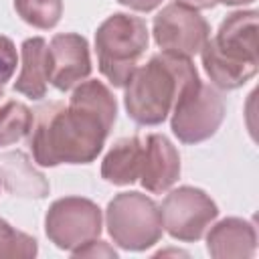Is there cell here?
<instances>
[{
    "label": "cell",
    "instance_id": "obj_1",
    "mask_svg": "<svg viewBox=\"0 0 259 259\" xmlns=\"http://www.w3.org/2000/svg\"><path fill=\"white\" fill-rule=\"evenodd\" d=\"M117 117V101L111 89L85 79L75 85L69 103H47L34 111L30 152L38 166L91 164L103 150Z\"/></svg>",
    "mask_w": 259,
    "mask_h": 259
},
{
    "label": "cell",
    "instance_id": "obj_2",
    "mask_svg": "<svg viewBox=\"0 0 259 259\" xmlns=\"http://www.w3.org/2000/svg\"><path fill=\"white\" fill-rule=\"evenodd\" d=\"M198 79V71L190 59L170 53L152 55L146 65L136 67L123 87L127 117L138 125L164 123L180 93Z\"/></svg>",
    "mask_w": 259,
    "mask_h": 259
},
{
    "label": "cell",
    "instance_id": "obj_3",
    "mask_svg": "<svg viewBox=\"0 0 259 259\" xmlns=\"http://www.w3.org/2000/svg\"><path fill=\"white\" fill-rule=\"evenodd\" d=\"M257 10H235L200 49L202 67L219 89H239L259 69Z\"/></svg>",
    "mask_w": 259,
    "mask_h": 259
},
{
    "label": "cell",
    "instance_id": "obj_4",
    "mask_svg": "<svg viewBox=\"0 0 259 259\" xmlns=\"http://www.w3.org/2000/svg\"><path fill=\"white\" fill-rule=\"evenodd\" d=\"M148 42L150 32L144 18L125 12L107 16L95 30V53L101 75L113 87L123 89Z\"/></svg>",
    "mask_w": 259,
    "mask_h": 259
},
{
    "label": "cell",
    "instance_id": "obj_5",
    "mask_svg": "<svg viewBox=\"0 0 259 259\" xmlns=\"http://www.w3.org/2000/svg\"><path fill=\"white\" fill-rule=\"evenodd\" d=\"M105 227L111 241L125 251H146L164 233L160 206L154 198L127 190L115 194L105 208Z\"/></svg>",
    "mask_w": 259,
    "mask_h": 259
},
{
    "label": "cell",
    "instance_id": "obj_6",
    "mask_svg": "<svg viewBox=\"0 0 259 259\" xmlns=\"http://www.w3.org/2000/svg\"><path fill=\"white\" fill-rule=\"evenodd\" d=\"M223 119L225 101L221 93L212 85H206L198 79L180 93L172 109L170 130L178 138V142L194 146L212 138Z\"/></svg>",
    "mask_w": 259,
    "mask_h": 259
},
{
    "label": "cell",
    "instance_id": "obj_7",
    "mask_svg": "<svg viewBox=\"0 0 259 259\" xmlns=\"http://www.w3.org/2000/svg\"><path fill=\"white\" fill-rule=\"evenodd\" d=\"M103 229V214L97 202L83 196L57 198L45 214V233L49 241L73 253L91 239H97Z\"/></svg>",
    "mask_w": 259,
    "mask_h": 259
},
{
    "label": "cell",
    "instance_id": "obj_8",
    "mask_svg": "<svg viewBox=\"0 0 259 259\" xmlns=\"http://www.w3.org/2000/svg\"><path fill=\"white\" fill-rule=\"evenodd\" d=\"M160 214L164 231L172 239L194 243L219 217V206L202 188L178 186L164 196Z\"/></svg>",
    "mask_w": 259,
    "mask_h": 259
},
{
    "label": "cell",
    "instance_id": "obj_9",
    "mask_svg": "<svg viewBox=\"0 0 259 259\" xmlns=\"http://www.w3.org/2000/svg\"><path fill=\"white\" fill-rule=\"evenodd\" d=\"M152 34L162 53L190 59L210 38V24L198 10L172 2L154 16Z\"/></svg>",
    "mask_w": 259,
    "mask_h": 259
},
{
    "label": "cell",
    "instance_id": "obj_10",
    "mask_svg": "<svg viewBox=\"0 0 259 259\" xmlns=\"http://www.w3.org/2000/svg\"><path fill=\"white\" fill-rule=\"evenodd\" d=\"M89 42L77 32H59L49 42V83L69 91L91 75Z\"/></svg>",
    "mask_w": 259,
    "mask_h": 259
},
{
    "label": "cell",
    "instance_id": "obj_11",
    "mask_svg": "<svg viewBox=\"0 0 259 259\" xmlns=\"http://www.w3.org/2000/svg\"><path fill=\"white\" fill-rule=\"evenodd\" d=\"M180 176V154L164 134H150L144 142L140 182L152 194L166 192Z\"/></svg>",
    "mask_w": 259,
    "mask_h": 259
},
{
    "label": "cell",
    "instance_id": "obj_12",
    "mask_svg": "<svg viewBox=\"0 0 259 259\" xmlns=\"http://www.w3.org/2000/svg\"><path fill=\"white\" fill-rule=\"evenodd\" d=\"M206 251L214 259H251L257 251L255 225L241 217H227L210 227Z\"/></svg>",
    "mask_w": 259,
    "mask_h": 259
},
{
    "label": "cell",
    "instance_id": "obj_13",
    "mask_svg": "<svg viewBox=\"0 0 259 259\" xmlns=\"http://www.w3.org/2000/svg\"><path fill=\"white\" fill-rule=\"evenodd\" d=\"M0 184L10 194L22 198H47L51 192L47 176L38 172L20 150L0 154Z\"/></svg>",
    "mask_w": 259,
    "mask_h": 259
},
{
    "label": "cell",
    "instance_id": "obj_14",
    "mask_svg": "<svg viewBox=\"0 0 259 259\" xmlns=\"http://www.w3.org/2000/svg\"><path fill=\"white\" fill-rule=\"evenodd\" d=\"M49 87V42L42 36L26 38L20 45V73L14 91L28 99H42Z\"/></svg>",
    "mask_w": 259,
    "mask_h": 259
},
{
    "label": "cell",
    "instance_id": "obj_15",
    "mask_svg": "<svg viewBox=\"0 0 259 259\" xmlns=\"http://www.w3.org/2000/svg\"><path fill=\"white\" fill-rule=\"evenodd\" d=\"M144 142L138 136L117 140L101 160V178L115 186L134 184L142 174Z\"/></svg>",
    "mask_w": 259,
    "mask_h": 259
},
{
    "label": "cell",
    "instance_id": "obj_16",
    "mask_svg": "<svg viewBox=\"0 0 259 259\" xmlns=\"http://www.w3.org/2000/svg\"><path fill=\"white\" fill-rule=\"evenodd\" d=\"M34 113L22 101L10 99L0 107V148L12 146L32 130Z\"/></svg>",
    "mask_w": 259,
    "mask_h": 259
},
{
    "label": "cell",
    "instance_id": "obj_17",
    "mask_svg": "<svg viewBox=\"0 0 259 259\" xmlns=\"http://www.w3.org/2000/svg\"><path fill=\"white\" fill-rule=\"evenodd\" d=\"M14 10L26 24L51 30L63 16V0H14Z\"/></svg>",
    "mask_w": 259,
    "mask_h": 259
},
{
    "label": "cell",
    "instance_id": "obj_18",
    "mask_svg": "<svg viewBox=\"0 0 259 259\" xmlns=\"http://www.w3.org/2000/svg\"><path fill=\"white\" fill-rule=\"evenodd\" d=\"M36 253L38 243L32 235H26L0 219V259H30L36 257Z\"/></svg>",
    "mask_w": 259,
    "mask_h": 259
},
{
    "label": "cell",
    "instance_id": "obj_19",
    "mask_svg": "<svg viewBox=\"0 0 259 259\" xmlns=\"http://www.w3.org/2000/svg\"><path fill=\"white\" fill-rule=\"evenodd\" d=\"M18 65V53L12 38L0 34V85L8 83L16 71Z\"/></svg>",
    "mask_w": 259,
    "mask_h": 259
},
{
    "label": "cell",
    "instance_id": "obj_20",
    "mask_svg": "<svg viewBox=\"0 0 259 259\" xmlns=\"http://www.w3.org/2000/svg\"><path fill=\"white\" fill-rule=\"evenodd\" d=\"M71 255L73 257H113L115 259L117 257V251L113 247H109V243H105V241H101L97 237V239L87 241L79 249H75Z\"/></svg>",
    "mask_w": 259,
    "mask_h": 259
},
{
    "label": "cell",
    "instance_id": "obj_21",
    "mask_svg": "<svg viewBox=\"0 0 259 259\" xmlns=\"http://www.w3.org/2000/svg\"><path fill=\"white\" fill-rule=\"evenodd\" d=\"M119 4L138 10V12H152L154 8H158L162 4V0H117Z\"/></svg>",
    "mask_w": 259,
    "mask_h": 259
},
{
    "label": "cell",
    "instance_id": "obj_22",
    "mask_svg": "<svg viewBox=\"0 0 259 259\" xmlns=\"http://www.w3.org/2000/svg\"><path fill=\"white\" fill-rule=\"evenodd\" d=\"M174 2L184 4L188 8H194V10H206V8H212V6L219 4L217 0H174Z\"/></svg>",
    "mask_w": 259,
    "mask_h": 259
},
{
    "label": "cell",
    "instance_id": "obj_23",
    "mask_svg": "<svg viewBox=\"0 0 259 259\" xmlns=\"http://www.w3.org/2000/svg\"><path fill=\"white\" fill-rule=\"evenodd\" d=\"M221 4H227V6H245V4H251L255 0H217Z\"/></svg>",
    "mask_w": 259,
    "mask_h": 259
},
{
    "label": "cell",
    "instance_id": "obj_24",
    "mask_svg": "<svg viewBox=\"0 0 259 259\" xmlns=\"http://www.w3.org/2000/svg\"><path fill=\"white\" fill-rule=\"evenodd\" d=\"M0 97H2V85H0Z\"/></svg>",
    "mask_w": 259,
    "mask_h": 259
}]
</instances>
